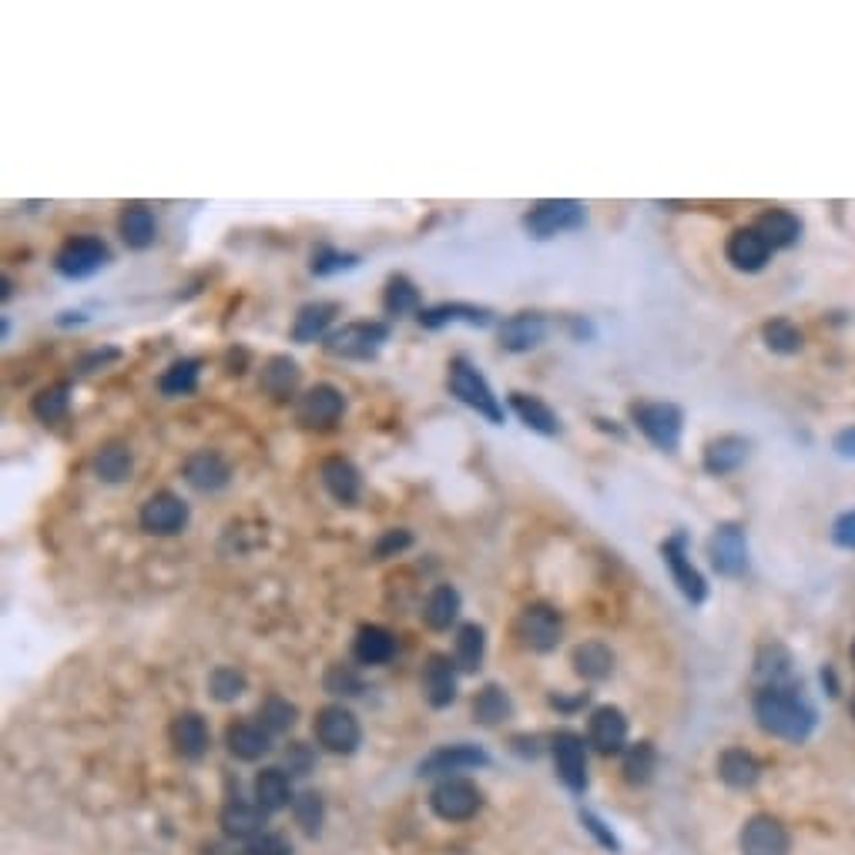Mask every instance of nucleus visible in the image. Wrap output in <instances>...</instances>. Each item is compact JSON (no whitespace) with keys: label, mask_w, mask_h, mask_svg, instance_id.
<instances>
[{"label":"nucleus","mask_w":855,"mask_h":855,"mask_svg":"<svg viewBox=\"0 0 855 855\" xmlns=\"http://www.w3.org/2000/svg\"><path fill=\"white\" fill-rule=\"evenodd\" d=\"M755 718L769 731V735L782 742H805L815 731V708L805 701L802 688L785 684V688H762L755 694Z\"/></svg>","instance_id":"obj_1"},{"label":"nucleus","mask_w":855,"mask_h":855,"mask_svg":"<svg viewBox=\"0 0 855 855\" xmlns=\"http://www.w3.org/2000/svg\"><path fill=\"white\" fill-rule=\"evenodd\" d=\"M446 370H450V373H446V387H450V393H453L463 406H470L473 413H480L486 423L504 426V406H501L494 387L486 383V377L476 370V365H473L466 356L450 359Z\"/></svg>","instance_id":"obj_2"},{"label":"nucleus","mask_w":855,"mask_h":855,"mask_svg":"<svg viewBox=\"0 0 855 855\" xmlns=\"http://www.w3.org/2000/svg\"><path fill=\"white\" fill-rule=\"evenodd\" d=\"M390 342V322H380V319H356V322H346L339 329H332L322 346L329 356L336 359H356V362H370L380 356V349Z\"/></svg>","instance_id":"obj_3"},{"label":"nucleus","mask_w":855,"mask_h":855,"mask_svg":"<svg viewBox=\"0 0 855 855\" xmlns=\"http://www.w3.org/2000/svg\"><path fill=\"white\" fill-rule=\"evenodd\" d=\"M107 266H111V249H107V241L97 238V235H74V238L64 241V246L58 249V256H54L58 276H64L71 282L91 279V276H97Z\"/></svg>","instance_id":"obj_4"},{"label":"nucleus","mask_w":855,"mask_h":855,"mask_svg":"<svg viewBox=\"0 0 855 855\" xmlns=\"http://www.w3.org/2000/svg\"><path fill=\"white\" fill-rule=\"evenodd\" d=\"M587 225V208L574 198H544L524 215V228L530 238H554L564 231H577Z\"/></svg>","instance_id":"obj_5"},{"label":"nucleus","mask_w":855,"mask_h":855,"mask_svg":"<svg viewBox=\"0 0 855 855\" xmlns=\"http://www.w3.org/2000/svg\"><path fill=\"white\" fill-rule=\"evenodd\" d=\"M514 635L524 648H530L537 655H547L564 638V618H560V610L550 607V604H527L514 621Z\"/></svg>","instance_id":"obj_6"},{"label":"nucleus","mask_w":855,"mask_h":855,"mask_svg":"<svg viewBox=\"0 0 855 855\" xmlns=\"http://www.w3.org/2000/svg\"><path fill=\"white\" fill-rule=\"evenodd\" d=\"M631 420L658 450L678 453L681 430H684V413L674 403H635L631 406Z\"/></svg>","instance_id":"obj_7"},{"label":"nucleus","mask_w":855,"mask_h":855,"mask_svg":"<svg viewBox=\"0 0 855 855\" xmlns=\"http://www.w3.org/2000/svg\"><path fill=\"white\" fill-rule=\"evenodd\" d=\"M312 731H316V742H319L326 752H332V755H352V752L359 749V742H362L359 718H356L349 708H342V704H326V708H319Z\"/></svg>","instance_id":"obj_8"},{"label":"nucleus","mask_w":855,"mask_h":855,"mask_svg":"<svg viewBox=\"0 0 855 855\" xmlns=\"http://www.w3.org/2000/svg\"><path fill=\"white\" fill-rule=\"evenodd\" d=\"M346 413V396L332 383H316L296 396V420L306 430H332Z\"/></svg>","instance_id":"obj_9"},{"label":"nucleus","mask_w":855,"mask_h":855,"mask_svg":"<svg viewBox=\"0 0 855 855\" xmlns=\"http://www.w3.org/2000/svg\"><path fill=\"white\" fill-rule=\"evenodd\" d=\"M138 521H142V530L152 537H175L188 527L192 507L175 491H158L142 504Z\"/></svg>","instance_id":"obj_10"},{"label":"nucleus","mask_w":855,"mask_h":855,"mask_svg":"<svg viewBox=\"0 0 855 855\" xmlns=\"http://www.w3.org/2000/svg\"><path fill=\"white\" fill-rule=\"evenodd\" d=\"M483 795L470 779H443L433 792H430V808L443 818V822H466L480 812Z\"/></svg>","instance_id":"obj_11"},{"label":"nucleus","mask_w":855,"mask_h":855,"mask_svg":"<svg viewBox=\"0 0 855 855\" xmlns=\"http://www.w3.org/2000/svg\"><path fill=\"white\" fill-rule=\"evenodd\" d=\"M550 755H554L560 782L574 795H580L587 789V745H584V739L577 735V731L564 728L550 739Z\"/></svg>","instance_id":"obj_12"},{"label":"nucleus","mask_w":855,"mask_h":855,"mask_svg":"<svg viewBox=\"0 0 855 855\" xmlns=\"http://www.w3.org/2000/svg\"><path fill=\"white\" fill-rule=\"evenodd\" d=\"M708 557L711 567L721 577H739L749 567V544H745V530L739 524H718L711 540H708Z\"/></svg>","instance_id":"obj_13"},{"label":"nucleus","mask_w":855,"mask_h":855,"mask_svg":"<svg viewBox=\"0 0 855 855\" xmlns=\"http://www.w3.org/2000/svg\"><path fill=\"white\" fill-rule=\"evenodd\" d=\"M550 336V322L540 312H514L497 326V339L504 352H534L537 346H544V339Z\"/></svg>","instance_id":"obj_14"},{"label":"nucleus","mask_w":855,"mask_h":855,"mask_svg":"<svg viewBox=\"0 0 855 855\" xmlns=\"http://www.w3.org/2000/svg\"><path fill=\"white\" fill-rule=\"evenodd\" d=\"M661 557L671 570V580L678 584V590L691 600L701 604L708 597V584L701 577V570L688 560V534H674L661 544Z\"/></svg>","instance_id":"obj_15"},{"label":"nucleus","mask_w":855,"mask_h":855,"mask_svg":"<svg viewBox=\"0 0 855 855\" xmlns=\"http://www.w3.org/2000/svg\"><path fill=\"white\" fill-rule=\"evenodd\" d=\"M491 765V755H486L483 749L476 745H466V742H456V745H443L436 752H430L423 762H420V779H453V772H466V769H483Z\"/></svg>","instance_id":"obj_16"},{"label":"nucleus","mask_w":855,"mask_h":855,"mask_svg":"<svg viewBox=\"0 0 855 855\" xmlns=\"http://www.w3.org/2000/svg\"><path fill=\"white\" fill-rule=\"evenodd\" d=\"M416 322L423 329H430V332L446 329L453 322H463V326H473V329H486V326H494V309L476 306V302H436V306H423L416 312Z\"/></svg>","instance_id":"obj_17"},{"label":"nucleus","mask_w":855,"mask_h":855,"mask_svg":"<svg viewBox=\"0 0 855 855\" xmlns=\"http://www.w3.org/2000/svg\"><path fill=\"white\" fill-rule=\"evenodd\" d=\"M587 742L600 752V755H618L628 745V718L621 708L604 704L594 708L590 721H587Z\"/></svg>","instance_id":"obj_18"},{"label":"nucleus","mask_w":855,"mask_h":855,"mask_svg":"<svg viewBox=\"0 0 855 855\" xmlns=\"http://www.w3.org/2000/svg\"><path fill=\"white\" fill-rule=\"evenodd\" d=\"M182 473H185V483L195 486L198 494H218L231 483V466L218 450H195L185 460Z\"/></svg>","instance_id":"obj_19"},{"label":"nucleus","mask_w":855,"mask_h":855,"mask_svg":"<svg viewBox=\"0 0 855 855\" xmlns=\"http://www.w3.org/2000/svg\"><path fill=\"white\" fill-rule=\"evenodd\" d=\"M319 480L326 486V494L342 504V507H356L362 497V473L356 470L352 460L346 456H326L319 463Z\"/></svg>","instance_id":"obj_20"},{"label":"nucleus","mask_w":855,"mask_h":855,"mask_svg":"<svg viewBox=\"0 0 855 855\" xmlns=\"http://www.w3.org/2000/svg\"><path fill=\"white\" fill-rule=\"evenodd\" d=\"M789 828L772 815H755L742 828V855H789Z\"/></svg>","instance_id":"obj_21"},{"label":"nucleus","mask_w":855,"mask_h":855,"mask_svg":"<svg viewBox=\"0 0 855 855\" xmlns=\"http://www.w3.org/2000/svg\"><path fill=\"white\" fill-rule=\"evenodd\" d=\"M724 256L739 272H762L772 259V246L759 228H739L724 241Z\"/></svg>","instance_id":"obj_22"},{"label":"nucleus","mask_w":855,"mask_h":855,"mask_svg":"<svg viewBox=\"0 0 855 855\" xmlns=\"http://www.w3.org/2000/svg\"><path fill=\"white\" fill-rule=\"evenodd\" d=\"M456 661L450 655H430L423 665V694L433 708H450L460 691V674Z\"/></svg>","instance_id":"obj_23"},{"label":"nucleus","mask_w":855,"mask_h":855,"mask_svg":"<svg viewBox=\"0 0 855 855\" xmlns=\"http://www.w3.org/2000/svg\"><path fill=\"white\" fill-rule=\"evenodd\" d=\"M117 235H121V241H125L132 253L152 249L155 238H158L155 212H152L148 205H142V202L125 205V208H121V215H117Z\"/></svg>","instance_id":"obj_24"},{"label":"nucleus","mask_w":855,"mask_h":855,"mask_svg":"<svg viewBox=\"0 0 855 855\" xmlns=\"http://www.w3.org/2000/svg\"><path fill=\"white\" fill-rule=\"evenodd\" d=\"M225 745L238 762H259L272 749V735L259 721H231L225 728Z\"/></svg>","instance_id":"obj_25"},{"label":"nucleus","mask_w":855,"mask_h":855,"mask_svg":"<svg viewBox=\"0 0 855 855\" xmlns=\"http://www.w3.org/2000/svg\"><path fill=\"white\" fill-rule=\"evenodd\" d=\"M168 735H172V745H175V752L182 755V759H202L205 752H208V742H212V735H208V721L198 714V711H182V714H175V721H172V728H168Z\"/></svg>","instance_id":"obj_26"},{"label":"nucleus","mask_w":855,"mask_h":855,"mask_svg":"<svg viewBox=\"0 0 855 855\" xmlns=\"http://www.w3.org/2000/svg\"><path fill=\"white\" fill-rule=\"evenodd\" d=\"M299 383H302V370H299V362L292 356H269L266 359L262 377H259V387H262L266 396L286 403V400L296 396Z\"/></svg>","instance_id":"obj_27"},{"label":"nucleus","mask_w":855,"mask_h":855,"mask_svg":"<svg viewBox=\"0 0 855 855\" xmlns=\"http://www.w3.org/2000/svg\"><path fill=\"white\" fill-rule=\"evenodd\" d=\"M749 453H752V443L745 436L724 433V436H718V440H711L704 446V460L701 463H704V470L711 476H728V473H735L749 460Z\"/></svg>","instance_id":"obj_28"},{"label":"nucleus","mask_w":855,"mask_h":855,"mask_svg":"<svg viewBox=\"0 0 855 855\" xmlns=\"http://www.w3.org/2000/svg\"><path fill=\"white\" fill-rule=\"evenodd\" d=\"M460 610H463V597L453 584H436L426 600H423V625L430 631H450L460 621Z\"/></svg>","instance_id":"obj_29"},{"label":"nucleus","mask_w":855,"mask_h":855,"mask_svg":"<svg viewBox=\"0 0 855 855\" xmlns=\"http://www.w3.org/2000/svg\"><path fill=\"white\" fill-rule=\"evenodd\" d=\"M396 655V638L393 631H387L383 625H362L352 638V658L359 665H370V668H380V665H390Z\"/></svg>","instance_id":"obj_30"},{"label":"nucleus","mask_w":855,"mask_h":855,"mask_svg":"<svg viewBox=\"0 0 855 855\" xmlns=\"http://www.w3.org/2000/svg\"><path fill=\"white\" fill-rule=\"evenodd\" d=\"M339 316V302H329V299H316V302H306L296 319H292V342H316V339H326L332 332V322Z\"/></svg>","instance_id":"obj_31"},{"label":"nucleus","mask_w":855,"mask_h":855,"mask_svg":"<svg viewBox=\"0 0 855 855\" xmlns=\"http://www.w3.org/2000/svg\"><path fill=\"white\" fill-rule=\"evenodd\" d=\"M511 410L517 413V420L527 426V430H534V433H540V436H560V416L550 410V403H544L540 396H534V393H511Z\"/></svg>","instance_id":"obj_32"},{"label":"nucleus","mask_w":855,"mask_h":855,"mask_svg":"<svg viewBox=\"0 0 855 855\" xmlns=\"http://www.w3.org/2000/svg\"><path fill=\"white\" fill-rule=\"evenodd\" d=\"M218 822H222L225 835H231V838H249V842H253L256 835L266 832V812H262L259 805L238 802V799L222 808Z\"/></svg>","instance_id":"obj_33"},{"label":"nucleus","mask_w":855,"mask_h":855,"mask_svg":"<svg viewBox=\"0 0 855 855\" xmlns=\"http://www.w3.org/2000/svg\"><path fill=\"white\" fill-rule=\"evenodd\" d=\"M253 792H256V805H259L262 812H279V808H289V805L296 802L292 782H289V775H286L282 769H262V772L256 775Z\"/></svg>","instance_id":"obj_34"},{"label":"nucleus","mask_w":855,"mask_h":855,"mask_svg":"<svg viewBox=\"0 0 855 855\" xmlns=\"http://www.w3.org/2000/svg\"><path fill=\"white\" fill-rule=\"evenodd\" d=\"M135 470V456H132V446L128 443H104L97 453H94V476L101 483H125Z\"/></svg>","instance_id":"obj_35"},{"label":"nucleus","mask_w":855,"mask_h":855,"mask_svg":"<svg viewBox=\"0 0 855 855\" xmlns=\"http://www.w3.org/2000/svg\"><path fill=\"white\" fill-rule=\"evenodd\" d=\"M718 775L728 789H752L762 775V765L745 749H728L718 759Z\"/></svg>","instance_id":"obj_36"},{"label":"nucleus","mask_w":855,"mask_h":855,"mask_svg":"<svg viewBox=\"0 0 855 855\" xmlns=\"http://www.w3.org/2000/svg\"><path fill=\"white\" fill-rule=\"evenodd\" d=\"M574 671L584 681H604L615 674V651H610L604 641H584L574 648Z\"/></svg>","instance_id":"obj_37"},{"label":"nucleus","mask_w":855,"mask_h":855,"mask_svg":"<svg viewBox=\"0 0 855 855\" xmlns=\"http://www.w3.org/2000/svg\"><path fill=\"white\" fill-rule=\"evenodd\" d=\"M473 718L486 728L504 724L514 718V698L501 684H483L473 698Z\"/></svg>","instance_id":"obj_38"},{"label":"nucleus","mask_w":855,"mask_h":855,"mask_svg":"<svg viewBox=\"0 0 855 855\" xmlns=\"http://www.w3.org/2000/svg\"><path fill=\"white\" fill-rule=\"evenodd\" d=\"M755 681H759V691H762V688H785V684H795V678H792V655H789L782 645L762 648V655H759V661H755Z\"/></svg>","instance_id":"obj_39"},{"label":"nucleus","mask_w":855,"mask_h":855,"mask_svg":"<svg viewBox=\"0 0 855 855\" xmlns=\"http://www.w3.org/2000/svg\"><path fill=\"white\" fill-rule=\"evenodd\" d=\"M755 228L765 235V241H769L772 249H789V246H795V241L802 238V222H799V215H792V212H785V208L765 212Z\"/></svg>","instance_id":"obj_40"},{"label":"nucleus","mask_w":855,"mask_h":855,"mask_svg":"<svg viewBox=\"0 0 855 855\" xmlns=\"http://www.w3.org/2000/svg\"><path fill=\"white\" fill-rule=\"evenodd\" d=\"M383 309L390 319H400V316H410V312H420V289L410 276L403 272H393L387 279V289H383Z\"/></svg>","instance_id":"obj_41"},{"label":"nucleus","mask_w":855,"mask_h":855,"mask_svg":"<svg viewBox=\"0 0 855 855\" xmlns=\"http://www.w3.org/2000/svg\"><path fill=\"white\" fill-rule=\"evenodd\" d=\"M483 655H486V631L480 625H460L456 628V638H453V661L460 671H476L483 665Z\"/></svg>","instance_id":"obj_42"},{"label":"nucleus","mask_w":855,"mask_h":855,"mask_svg":"<svg viewBox=\"0 0 855 855\" xmlns=\"http://www.w3.org/2000/svg\"><path fill=\"white\" fill-rule=\"evenodd\" d=\"M198 377H202V359H175L158 377V390L162 396H192L198 390Z\"/></svg>","instance_id":"obj_43"},{"label":"nucleus","mask_w":855,"mask_h":855,"mask_svg":"<svg viewBox=\"0 0 855 855\" xmlns=\"http://www.w3.org/2000/svg\"><path fill=\"white\" fill-rule=\"evenodd\" d=\"M68 410H71V383H51V387L38 390L31 400V413L41 423H58L68 416Z\"/></svg>","instance_id":"obj_44"},{"label":"nucleus","mask_w":855,"mask_h":855,"mask_svg":"<svg viewBox=\"0 0 855 855\" xmlns=\"http://www.w3.org/2000/svg\"><path fill=\"white\" fill-rule=\"evenodd\" d=\"M299 721V708L292 701H286L282 694H269L259 704V724L269 731V735H286V731Z\"/></svg>","instance_id":"obj_45"},{"label":"nucleus","mask_w":855,"mask_h":855,"mask_svg":"<svg viewBox=\"0 0 855 855\" xmlns=\"http://www.w3.org/2000/svg\"><path fill=\"white\" fill-rule=\"evenodd\" d=\"M655 769H658V752H655L651 742H638V745H631V749L625 752L621 772H625V779H628L631 785H648L651 775H655Z\"/></svg>","instance_id":"obj_46"},{"label":"nucleus","mask_w":855,"mask_h":855,"mask_svg":"<svg viewBox=\"0 0 855 855\" xmlns=\"http://www.w3.org/2000/svg\"><path fill=\"white\" fill-rule=\"evenodd\" d=\"M359 266V256L356 253H339L332 246H322L312 253L309 259V272L319 276V279H329V276H339V272H352Z\"/></svg>","instance_id":"obj_47"},{"label":"nucleus","mask_w":855,"mask_h":855,"mask_svg":"<svg viewBox=\"0 0 855 855\" xmlns=\"http://www.w3.org/2000/svg\"><path fill=\"white\" fill-rule=\"evenodd\" d=\"M246 688H249V681H246V674H241L238 668L222 665V668H215V671L208 674V691H212V698L222 701V704L241 698V694H246Z\"/></svg>","instance_id":"obj_48"},{"label":"nucleus","mask_w":855,"mask_h":855,"mask_svg":"<svg viewBox=\"0 0 855 855\" xmlns=\"http://www.w3.org/2000/svg\"><path fill=\"white\" fill-rule=\"evenodd\" d=\"M762 339L772 352L779 356H795L802 349V332L789 322V319H772L762 326Z\"/></svg>","instance_id":"obj_49"},{"label":"nucleus","mask_w":855,"mask_h":855,"mask_svg":"<svg viewBox=\"0 0 855 855\" xmlns=\"http://www.w3.org/2000/svg\"><path fill=\"white\" fill-rule=\"evenodd\" d=\"M322 688H326L329 694H336V698H356V694H362V678H359V671H356L352 665L336 661V665L326 668Z\"/></svg>","instance_id":"obj_50"},{"label":"nucleus","mask_w":855,"mask_h":855,"mask_svg":"<svg viewBox=\"0 0 855 855\" xmlns=\"http://www.w3.org/2000/svg\"><path fill=\"white\" fill-rule=\"evenodd\" d=\"M292 812H296V822H299L309 835H316V832L322 828V822H326V805H322V795H319V792H302V795L292 802Z\"/></svg>","instance_id":"obj_51"},{"label":"nucleus","mask_w":855,"mask_h":855,"mask_svg":"<svg viewBox=\"0 0 855 855\" xmlns=\"http://www.w3.org/2000/svg\"><path fill=\"white\" fill-rule=\"evenodd\" d=\"M410 547H413V534L403 530V527H393V530H387V534L377 540L373 560H390V557H396V554H403V550H410Z\"/></svg>","instance_id":"obj_52"},{"label":"nucleus","mask_w":855,"mask_h":855,"mask_svg":"<svg viewBox=\"0 0 855 855\" xmlns=\"http://www.w3.org/2000/svg\"><path fill=\"white\" fill-rule=\"evenodd\" d=\"M117 359H121V349H114V346L91 349V352H84V356L74 362V373H78V377H87V373L107 370V365H111V362H117Z\"/></svg>","instance_id":"obj_53"},{"label":"nucleus","mask_w":855,"mask_h":855,"mask_svg":"<svg viewBox=\"0 0 855 855\" xmlns=\"http://www.w3.org/2000/svg\"><path fill=\"white\" fill-rule=\"evenodd\" d=\"M241 855H292V842L279 832H262L246 845Z\"/></svg>","instance_id":"obj_54"},{"label":"nucleus","mask_w":855,"mask_h":855,"mask_svg":"<svg viewBox=\"0 0 855 855\" xmlns=\"http://www.w3.org/2000/svg\"><path fill=\"white\" fill-rule=\"evenodd\" d=\"M312 762H316V755H312V749H309L306 742H292V745L286 749V765H289L292 775H309Z\"/></svg>","instance_id":"obj_55"},{"label":"nucleus","mask_w":855,"mask_h":855,"mask_svg":"<svg viewBox=\"0 0 855 855\" xmlns=\"http://www.w3.org/2000/svg\"><path fill=\"white\" fill-rule=\"evenodd\" d=\"M832 540L845 550H855V511L852 514H842L832 527Z\"/></svg>","instance_id":"obj_56"},{"label":"nucleus","mask_w":855,"mask_h":855,"mask_svg":"<svg viewBox=\"0 0 855 855\" xmlns=\"http://www.w3.org/2000/svg\"><path fill=\"white\" fill-rule=\"evenodd\" d=\"M580 822H584V825H587V828H590V832L600 838V845H607V848H615V852H618V838H615V835H610V832L604 828V822H600L597 815H590V812H580Z\"/></svg>","instance_id":"obj_57"},{"label":"nucleus","mask_w":855,"mask_h":855,"mask_svg":"<svg viewBox=\"0 0 855 855\" xmlns=\"http://www.w3.org/2000/svg\"><path fill=\"white\" fill-rule=\"evenodd\" d=\"M835 450H838L842 456H855V426H852V430H842V433L835 436Z\"/></svg>","instance_id":"obj_58"},{"label":"nucleus","mask_w":855,"mask_h":855,"mask_svg":"<svg viewBox=\"0 0 855 855\" xmlns=\"http://www.w3.org/2000/svg\"><path fill=\"white\" fill-rule=\"evenodd\" d=\"M58 322H61V326H71V322H74V326H81V322H87V316H84V312H61V319H58Z\"/></svg>","instance_id":"obj_59"},{"label":"nucleus","mask_w":855,"mask_h":855,"mask_svg":"<svg viewBox=\"0 0 855 855\" xmlns=\"http://www.w3.org/2000/svg\"><path fill=\"white\" fill-rule=\"evenodd\" d=\"M0 299H4V302L11 299V279H8V276L0 279Z\"/></svg>","instance_id":"obj_60"},{"label":"nucleus","mask_w":855,"mask_h":855,"mask_svg":"<svg viewBox=\"0 0 855 855\" xmlns=\"http://www.w3.org/2000/svg\"><path fill=\"white\" fill-rule=\"evenodd\" d=\"M8 336H11V319L4 316V319H0V339H4V342H8Z\"/></svg>","instance_id":"obj_61"},{"label":"nucleus","mask_w":855,"mask_h":855,"mask_svg":"<svg viewBox=\"0 0 855 855\" xmlns=\"http://www.w3.org/2000/svg\"><path fill=\"white\" fill-rule=\"evenodd\" d=\"M852 714H855V698H852Z\"/></svg>","instance_id":"obj_62"},{"label":"nucleus","mask_w":855,"mask_h":855,"mask_svg":"<svg viewBox=\"0 0 855 855\" xmlns=\"http://www.w3.org/2000/svg\"><path fill=\"white\" fill-rule=\"evenodd\" d=\"M852 658H855V645H852Z\"/></svg>","instance_id":"obj_63"}]
</instances>
